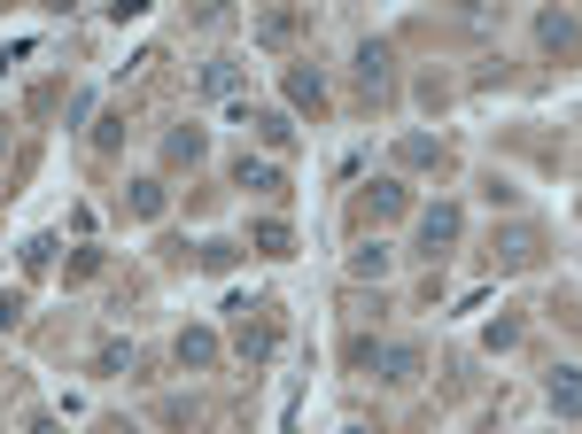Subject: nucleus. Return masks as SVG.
Instances as JSON below:
<instances>
[{
    "instance_id": "15",
    "label": "nucleus",
    "mask_w": 582,
    "mask_h": 434,
    "mask_svg": "<svg viewBox=\"0 0 582 434\" xmlns=\"http://www.w3.org/2000/svg\"><path fill=\"white\" fill-rule=\"evenodd\" d=\"M94 373H102V380H125V373H132V341H117V333H109L102 350H94Z\"/></svg>"
},
{
    "instance_id": "9",
    "label": "nucleus",
    "mask_w": 582,
    "mask_h": 434,
    "mask_svg": "<svg viewBox=\"0 0 582 434\" xmlns=\"http://www.w3.org/2000/svg\"><path fill=\"white\" fill-rule=\"evenodd\" d=\"M536 47L567 62V55H574V16H567V9H544V16H536Z\"/></svg>"
},
{
    "instance_id": "20",
    "label": "nucleus",
    "mask_w": 582,
    "mask_h": 434,
    "mask_svg": "<svg viewBox=\"0 0 582 434\" xmlns=\"http://www.w3.org/2000/svg\"><path fill=\"white\" fill-rule=\"evenodd\" d=\"M350 272H358V280H381V272H388V248H381V241L358 248V256H350Z\"/></svg>"
},
{
    "instance_id": "14",
    "label": "nucleus",
    "mask_w": 582,
    "mask_h": 434,
    "mask_svg": "<svg viewBox=\"0 0 582 434\" xmlns=\"http://www.w3.org/2000/svg\"><path fill=\"white\" fill-rule=\"evenodd\" d=\"M551 411L574 426V411H582V380H574V365H559V373H551Z\"/></svg>"
},
{
    "instance_id": "21",
    "label": "nucleus",
    "mask_w": 582,
    "mask_h": 434,
    "mask_svg": "<svg viewBox=\"0 0 582 434\" xmlns=\"http://www.w3.org/2000/svg\"><path fill=\"white\" fill-rule=\"evenodd\" d=\"M202 265H210V272H233V265H241V241H210Z\"/></svg>"
},
{
    "instance_id": "4",
    "label": "nucleus",
    "mask_w": 582,
    "mask_h": 434,
    "mask_svg": "<svg viewBox=\"0 0 582 434\" xmlns=\"http://www.w3.org/2000/svg\"><path fill=\"white\" fill-rule=\"evenodd\" d=\"M233 125H257V140H265V148H288V140H295V117H288V109H265V102H241V109H233Z\"/></svg>"
},
{
    "instance_id": "5",
    "label": "nucleus",
    "mask_w": 582,
    "mask_h": 434,
    "mask_svg": "<svg viewBox=\"0 0 582 434\" xmlns=\"http://www.w3.org/2000/svg\"><path fill=\"white\" fill-rule=\"evenodd\" d=\"M233 187H241V195H288L280 163H265V155H233Z\"/></svg>"
},
{
    "instance_id": "22",
    "label": "nucleus",
    "mask_w": 582,
    "mask_h": 434,
    "mask_svg": "<svg viewBox=\"0 0 582 434\" xmlns=\"http://www.w3.org/2000/svg\"><path fill=\"white\" fill-rule=\"evenodd\" d=\"M233 85H241L233 62H210V70H202V94H233Z\"/></svg>"
},
{
    "instance_id": "24",
    "label": "nucleus",
    "mask_w": 582,
    "mask_h": 434,
    "mask_svg": "<svg viewBox=\"0 0 582 434\" xmlns=\"http://www.w3.org/2000/svg\"><path fill=\"white\" fill-rule=\"evenodd\" d=\"M24 434H62V419H55V411H32V419H24Z\"/></svg>"
},
{
    "instance_id": "11",
    "label": "nucleus",
    "mask_w": 582,
    "mask_h": 434,
    "mask_svg": "<svg viewBox=\"0 0 582 434\" xmlns=\"http://www.w3.org/2000/svg\"><path fill=\"white\" fill-rule=\"evenodd\" d=\"M536 225H505V233H497V265H536Z\"/></svg>"
},
{
    "instance_id": "13",
    "label": "nucleus",
    "mask_w": 582,
    "mask_h": 434,
    "mask_svg": "<svg viewBox=\"0 0 582 434\" xmlns=\"http://www.w3.org/2000/svg\"><path fill=\"white\" fill-rule=\"evenodd\" d=\"M248 248H257V256H295V225L288 218H265L257 233H248Z\"/></svg>"
},
{
    "instance_id": "7",
    "label": "nucleus",
    "mask_w": 582,
    "mask_h": 434,
    "mask_svg": "<svg viewBox=\"0 0 582 434\" xmlns=\"http://www.w3.org/2000/svg\"><path fill=\"white\" fill-rule=\"evenodd\" d=\"M172 357H179V373H210V365H218V333H210V326H187V333L172 341Z\"/></svg>"
},
{
    "instance_id": "18",
    "label": "nucleus",
    "mask_w": 582,
    "mask_h": 434,
    "mask_svg": "<svg viewBox=\"0 0 582 434\" xmlns=\"http://www.w3.org/2000/svg\"><path fill=\"white\" fill-rule=\"evenodd\" d=\"M257 39H265V47H288V39H295V16H288V9L257 16Z\"/></svg>"
},
{
    "instance_id": "3",
    "label": "nucleus",
    "mask_w": 582,
    "mask_h": 434,
    "mask_svg": "<svg viewBox=\"0 0 582 434\" xmlns=\"http://www.w3.org/2000/svg\"><path fill=\"white\" fill-rule=\"evenodd\" d=\"M458 233H466V210H458V202H428V210H420V248H428V256H443Z\"/></svg>"
},
{
    "instance_id": "25",
    "label": "nucleus",
    "mask_w": 582,
    "mask_h": 434,
    "mask_svg": "<svg viewBox=\"0 0 582 434\" xmlns=\"http://www.w3.org/2000/svg\"><path fill=\"white\" fill-rule=\"evenodd\" d=\"M0 155H9V125H0Z\"/></svg>"
},
{
    "instance_id": "1",
    "label": "nucleus",
    "mask_w": 582,
    "mask_h": 434,
    "mask_svg": "<svg viewBox=\"0 0 582 434\" xmlns=\"http://www.w3.org/2000/svg\"><path fill=\"white\" fill-rule=\"evenodd\" d=\"M350 365L373 373V380H388V388H411L428 357H420V341H350Z\"/></svg>"
},
{
    "instance_id": "16",
    "label": "nucleus",
    "mask_w": 582,
    "mask_h": 434,
    "mask_svg": "<svg viewBox=\"0 0 582 434\" xmlns=\"http://www.w3.org/2000/svg\"><path fill=\"white\" fill-rule=\"evenodd\" d=\"M132 218H163V202H172V195H163V179H132Z\"/></svg>"
},
{
    "instance_id": "12",
    "label": "nucleus",
    "mask_w": 582,
    "mask_h": 434,
    "mask_svg": "<svg viewBox=\"0 0 582 434\" xmlns=\"http://www.w3.org/2000/svg\"><path fill=\"white\" fill-rule=\"evenodd\" d=\"M233 350H241L248 365H265V357L280 350V326H272V318H257V326H241V341H233Z\"/></svg>"
},
{
    "instance_id": "6",
    "label": "nucleus",
    "mask_w": 582,
    "mask_h": 434,
    "mask_svg": "<svg viewBox=\"0 0 582 434\" xmlns=\"http://www.w3.org/2000/svg\"><path fill=\"white\" fill-rule=\"evenodd\" d=\"M404 202H411V195H404L396 179H373V187L358 195V218H365V225H388V218H404Z\"/></svg>"
},
{
    "instance_id": "17",
    "label": "nucleus",
    "mask_w": 582,
    "mask_h": 434,
    "mask_svg": "<svg viewBox=\"0 0 582 434\" xmlns=\"http://www.w3.org/2000/svg\"><path fill=\"white\" fill-rule=\"evenodd\" d=\"M396 155H404L411 171H428V163H443V148H435L428 132H404V140H396Z\"/></svg>"
},
{
    "instance_id": "2",
    "label": "nucleus",
    "mask_w": 582,
    "mask_h": 434,
    "mask_svg": "<svg viewBox=\"0 0 582 434\" xmlns=\"http://www.w3.org/2000/svg\"><path fill=\"white\" fill-rule=\"evenodd\" d=\"M358 85L373 102H388V85H396V47L388 39H358Z\"/></svg>"
},
{
    "instance_id": "23",
    "label": "nucleus",
    "mask_w": 582,
    "mask_h": 434,
    "mask_svg": "<svg viewBox=\"0 0 582 434\" xmlns=\"http://www.w3.org/2000/svg\"><path fill=\"white\" fill-rule=\"evenodd\" d=\"M24 326V295L16 288H0V333H16Z\"/></svg>"
},
{
    "instance_id": "19",
    "label": "nucleus",
    "mask_w": 582,
    "mask_h": 434,
    "mask_svg": "<svg viewBox=\"0 0 582 434\" xmlns=\"http://www.w3.org/2000/svg\"><path fill=\"white\" fill-rule=\"evenodd\" d=\"M47 265H55V233H32V241H24V272L39 280Z\"/></svg>"
},
{
    "instance_id": "10",
    "label": "nucleus",
    "mask_w": 582,
    "mask_h": 434,
    "mask_svg": "<svg viewBox=\"0 0 582 434\" xmlns=\"http://www.w3.org/2000/svg\"><path fill=\"white\" fill-rule=\"evenodd\" d=\"M202 148H210V140H202V125H172V132H163V163H187V171H195V163H202Z\"/></svg>"
},
{
    "instance_id": "8",
    "label": "nucleus",
    "mask_w": 582,
    "mask_h": 434,
    "mask_svg": "<svg viewBox=\"0 0 582 434\" xmlns=\"http://www.w3.org/2000/svg\"><path fill=\"white\" fill-rule=\"evenodd\" d=\"M280 94H288V109H311V117H318V109H326V78L295 62V70L280 78Z\"/></svg>"
}]
</instances>
